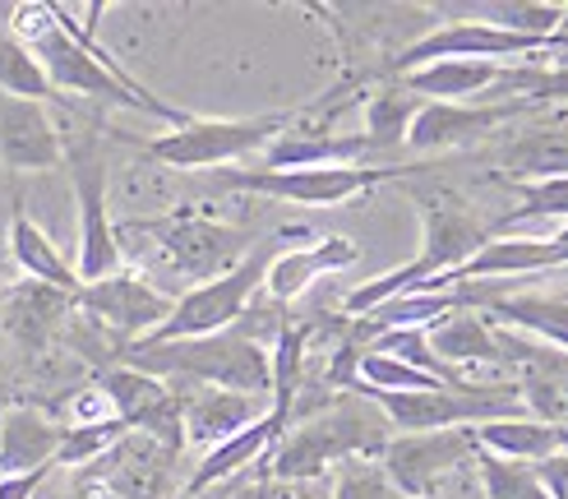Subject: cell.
I'll return each instance as SVG.
<instances>
[{
  "label": "cell",
  "mask_w": 568,
  "mask_h": 499,
  "mask_svg": "<svg viewBox=\"0 0 568 499\" xmlns=\"http://www.w3.org/2000/svg\"><path fill=\"white\" fill-rule=\"evenodd\" d=\"M425 338H430V352L448 375H458L463 366H504L499 328L486 315H463L458 310V315L439 319L435 328H425Z\"/></svg>",
  "instance_id": "cell-23"
},
{
  "label": "cell",
  "mask_w": 568,
  "mask_h": 499,
  "mask_svg": "<svg viewBox=\"0 0 568 499\" xmlns=\"http://www.w3.org/2000/svg\"><path fill=\"white\" fill-rule=\"evenodd\" d=\"M55 444H61V421L47 407H0V477L55 467Z\"/></svg>",
  "instance_id": "cell-19"
},
{
  "label": "cell",
  "mask_w": 568,
  "mask_h": 499,
  "mask_svg": "<svg viewBox=\"0 0 568 499\" xmlns=\"http://www.w3.org/2000/svg\"><path fill=\"white\" fill-rule=\"evenodd\" d=\"M236 481H241V477H236ZM236 481H226V486H213V490H204V495H190V499H232Z\"/></svg>",
  "instance_id": "cell-34"
},
{
  "label": "cell",
  "mask_w": 568,
  "mask_h": 499,
  "mask_svg": "<svg viewBox=\"0 0 568 499\" xmlns=\"http://www.w3.org/2000/svg\"><path fill=\"white\" fill-rule=\"evenodd\" d=\"M416 213H420V249L416 259L397 264L379 277H365L361 287H352L343 296V319H365L375 315L379 305L407 296V292H425L444 283L448 273H458L480 245L490 241V222H480V213L453 190H416Z\"/></svg>",
  "instance_id": "cell-2"
},
{
  "label": "cell",
  "mask_w": 568,
  "mask_h": 499,
  "mask_svg": "<svg viewBox=\"0 0 568 499\" xmlns=\"http://www.w3.org/2000/svg\"><path fill=\"white\" fill-rule=\"evenodd\" d=\"M10 259L19 264L23 283H42L51 292H65V296H79V273H74V259L61 255L55 245L33 217L23 208V194L14 190L10 194Z\"/></svg>",
  "instance_id": "cell-20"
},
{
  "label": "cell",
  "mask_w": 568,
  "mask_h": 499,
  "mask_svg": "<svg viewBox=\"0 0 568 499\" xmlns=\"http://www.w3.org/2000/svg\"><path fill=\"white\" fill-rule=\"evenodd\" d=\"M518 208L504 213L499 222H490V236L518 227V222H541V217H555V222H568V176H546V181H518Z\"/></svg>",
  "instance_id": "cell-27"
},
{
  "label": "cell",
  "mask_w": 568,
  "mask_h": 499,
  "mask_svg": "<svg viewBox=\"0 0 568 499\" xmlns=\"http://www.w3.org/2000/svg\"><path fill=\"white\" fill-rule=\"evenodd\" d=\"M273 499H282V495H273Z\"/></svg>",
  "instance_id": "cell-36"
},
{
  "label": "cell",
  "mask_w": 568,
  "mask_h": 499,
  "mask_svg": "<svg viewBox=\"0 0 568 499\" xmlns=\"http://www.w3.org/2000/svg\"><path fill=\"white\" fill-rule=\"evenodd\" d=\"M6 19H10V6H0V28H6Z\"/></svg>",
  "instance_id": "cell-35"
},
{
  "label": "cell",
  "mask_w": 568,
  "mask_h": 499,
  "mask_svg": "<svg viewBox=\"0 0 568 499\" xmlns=\"http://www.w3.org/2000/svg\"><path fill=\"white\" fill-rule=\"evenodd\" d=\"M70 315H74V296L51 292L42 283H19L14 292L0 296V333H6L14 347L33 352V356L55 347V338L65 333Z\"/></svg>",
  "instance_id": "cell-17"
},
{
  "label": "cell",
  "mask_w": 568,
  "mask_h": 499,
  "mask_svg": "<svg viewBox=\"0 0 568 499\" xmlns=\"http://www.w3.org/2000/svg\"><path fill=\"white\" fill-rule=\"evenodd\" d=\"M333 499H403L379 458H347L333 467Z\"/></svg>",
  "instance_id": "cell-30"
},
{
  "label": "cell",
  "mask_w": 568,
  "mask_h": 499,
  "mask_svg": "<svg viewBox=\"0 0 568 499\" xmlns=\"http://www.w3.org/2000/svg\"><path fill=\"white\" fill-rule=\"evenodd\" d=\"M531 51H555L550 42H531V38H514V33H499L490 23H476V19H444L435 33L416 38L412 47H403L388 61V74L403 79L420 65H435V61H514V55H531Z\"/></svg>",
  "instance_id": "cell-12"
},
{
  "label": "cell",
  "mask_w": 568,
  "mask_h": 499,
  "mask_svg": "<svg viewBox=\"0 0 568 499\" xmlns=\"http://www.w3.org/2000/svg\"><path fill=\"white\" fill-rule=\"evenodd\" d=\"M181 398V430L185 444L199 449H213V444L241 435L245 426H254L260 416L273 407L268 398H250V394H226V388H194V384H172Z\"/></svg>",
  "instance_id": "cell-15"
},
{
  "label": "cell",
  "mask_w": 568,
  "mask_h": 499,
  "mask_svg": "<svg viewBox=\"0 0 568 499\" xmlns=\"http://www.w3.org/2000/svg\"><path fill=\"white\" fill-rule=\"evenodd\" d=\"M420 111V98L412 89H403V79H388L384 89H375L365 98V144L371 153H384V149H403L407 144V130Z\"/></svg>",
  "instance_id": "cell-24"
},
{
  "label": "cell",
  "mask_w": 568,
  "mask_h": 499,
  "mask_svg": "<svg viewBox=\"0 0 568 499\" xmlns=\"http://www.w3.org/2000/svg\"><path fill=\"white\" fill-rule=\"evenodd\" d=\"M388 439L393 430L384 416L361 394H347L282 430L264 467H268V481H315L324 471L343 467L347 458H379Z\"/></svg>",
  "instance_id": "cell-3"
},
{
  "label": "cell",
  "mask_w": 568,
  "mask_h": 499,
  "mask_svg": "<svg viewBox=\"0 0 568 499\" xmlns=\"http://www.w3.org/2000/svg\"><path fill=\"white\" fill-rule=\"evenodd\" d=\"M435 162H352V166H287V172H273V166H226L213 172V181L222 190L236 194H260V200H277V204H301V208H337L352 204L361 194H371L384 181H407V176H425Z\"/></svg>",
  "instance_id": "cell-6"
},
{
  "label": "cell",
  "mask_w": 568,
  "mask_h": 499,
  "mask_svg": "<svg viewBox=\"0 0 568 499\" xmlns=\"http://www.w3.org/2000/svg\"><path fill=\"white\" fill-rule=\"evenodd\" d=\"M476 477H480V490L486 499H550L541 477H536V467L527 462H504V458H490L476 449Z\"/></svg>",
  "instance_id": "cell-28"
},
{
  "label": "cell",
  "mask_w": 568,
  "mask_h": 499,
  "mask_svg": "<svg viewBox=\"0 0 568 499\" xmlns=\"http://www.w3.org/2000/svg\"><path fill=\"white\" fill-rule=\"evenodd\" d=\"M536 477H541V486H546L550 499H568V449L555 454V458H546L541 467H536Z\"/></svg>",
  "instance_id": "cell-31"
},
{
  "label": "cell",
  "mask_w": 568,
  "mask_h": 499,
  "mask_svg": "<svg viewBox=\"0 0 568 499\" xmlns=\"http://www.w3.org/2000/svg\"><path fill=\"white\" fill-rule=\"evenodd\" d=\"M65 157L61 125L42 102L0 93V166L6 172H51Z\"/></svg>",
  "instance_id": "cell-14"
},
{
  "label": "cell",
  "mask_w": 568,
  "mask_h": 499,
  "mask_svg": "<svg viewBox=\"0 0 568 499\" xmlns=\"http://www.w3.org/2000/svg\"><path fill=\"white\" fill-rule=\"evenodd\" d=\"M130 232H153L162 259L172 264L190 283H213V277L232 273L250 249L254 236L232 227V222H217L204 213H172V217H149V222H130Z\"/></svg>",
  "instance_id": "cell-9"
},
{
  "label": "cell",
  "mask_w": 568,
  "mask_h": 499,
  "mask_svg": "<svg viewBox=\"0 0 568 499\" xmlns=\"http://www.w3.org/2000/svg\"><path fill=\"white\" fill-rule=\"evenodd\" d=\"M250 477V471H245ZM236 481V490H232V499H273V486H268V477H260V481Z\"/></svg>",
  "instance_id": "cell-33"
},
{
  "label": "cell",
  "mask_w": 568,
  "mask_h": 499,
  "mask_svg": "<svg viewBox=\"0 0 568 499\" xmlns=\"http://www.w3.org/2000/svg\"><path fill=\"white\" fill-rule=\"evenodd\" d=\"M476 458L471 430H430V435H393L379 449V467L403 499H435L439 481Z\"/></svg>",
  "instance_id": "cell-11"
},
{
  "label": "cell",
  "mask_w": 568,
  "mask_h": 499,
  "mask_svg": "<svg viewBox=\"0 0 568 499\" xmlns=\"http://www.w3.org/2000/svg\"><path fill=\"white\" fill-rule=\"evenodd\" d=\"M10 33L38 55V65L47 70L55 93H74L102 106H125V111H144L166 125H185L190 111L172 106L166 98H158L153 89H144L139 79H121L98 61V33H89L79 19H70L65 6H47V0H28V6H10L6 19Z\"/></svg>",
  "instance_id": "cell-1"
},
{
  "label": "cell",
  "mask_w": 568,
  "mask_h": 499,
  "mask_svg": "<svg viewBox=\"0 0 568 499\" xmlns=\"http://www.w3.org/2000/svg\"><path fill=\"white\" fill-rule=\"evenodd\" d=\"M273 255H277L273 241H254V249L232 273H222L213 283H199L185 296H176L172 315H166L162 328L149 333L144 343H181V338H213V333H226L245 315V305L264 292V273H268Z\"/></svg>",
  "instance_id": "cell-8"
},
{
  "label": "cell",
  "mask_w": 568,
  "mask_h": 499,
  "mask_svg": "<svg viewBox=\"0 0 568 499\" xmlns=\"http://www.w3.org/2000/svg\"><path fill=\"white\" fill-rule=\"evenodd\" d=\"M121 366L149 375V379H162V384L226 388V394H250V398L273 403L268 352L236 338V333L181 338V343H130V347H121Z\"/></svg>",
  "instance_id": "cell-4"
},
{
  "label": "cell",
  "mask_w": 568,
  "mask_h": 499,
  "mask_svg": "<svg viewBox=\"0 0 568 499\" xmlns=\"http://www.w3.org/2000/svg\"><path fill=\"white\" fill-rule=\"evenodd\" d=\"M508 172L518 181H546V176H568V121H550L541 130H531L504 153Z\"/></svg>",
  "instance_id": "cell-25"
},
{
  "label": "cell",
  "mask_w": 568,
  "mask_h": 499,
  "mask_svg": "<svg viewBox=\"0 0 568 499\" xmlns=\"http://www.w3.org/2000/svg\"><path fill=\"white\" fill-rule=\"evenodd\" d=\"M523 111H531V102H523V98H508V102H420L416 121L407 130V149L416 157L467 149L476 139H486L495 125L518 121Z\"/></svg>",
  "instance_id": "cell-13"
},
{
  "label": "cell",
  "mask_w": 568,
  "mask_h": 499,
  "mask_svg": "<svg viewBox=\"0 0 568 499\" xmlns=\"http://www.w3.org/2000/svg\"><path fill=\"white\" fill-rule=\"evenodd\" d=\"M471 439H476V449L490 458L541 467L546 458L568 449V426H550V421H536V416L518 411V416H504V421L471 426Z\"/></svg>",
  "instance_id": "cell-21"
},
{
  "label": "cell",
  "mask_w": 568,
  "mask_h": 499,
  "mask_svg": "<svg viewBox=\"0 0 568 499\" xmlns=\"http://www.w3.org/2000/svg\"><path fill=\"white\" fill-rule=\"evenodd\" d=\"M287 426H292V416H287V411H277V407H268L260 421L245 426L241 435L213 444V449L194 462L190 481H185V499H190V495H204V490H213V486L236 481V477H245V471H254V467L268 458V449H273L277 435L287 430Z\"/></svg>",
  "instance_id": "cell-16"
},
{
  "label": "cell",
  "mask_w": 568,
  "mask_h": 499,
  "mask_svg": "<svg viewBox=\"0 0 568 499\" xmlns=\"http://www.w3.org/2000/svg\"><path fill=\"white\" fill-rule=\"evenodd\" d=\"M310 106L315 102L260 111V116H194L190 111L185 125L162 130L153 139H130V144L144 149L153 162L172 166V172H226V166H236L245 157H260Z\"/></svg>",
  "instance_id": "cell-5"
},
{
  "label": "cell",
  "mask_w": 568,
  "mask_h": 499,
  "mask_svg": "<svg viewBox=\"0 0 568 499\" xmlns=\"http://www.w3.org/2000/svg\"><path fill=\"white\" fill-rule=\"evenodd\" d=\"M125 421H102V426H65L61 421V444H55V467H89L106 458L125 439Z\"/></svg>",
  "instance_id": "cell-29"
},
{
  "label": "cell",
  "mask_w": 568,
  "mask_h": 499,
  "mask_svg": "<svg viewBox=\"0 0 568 499\" xmlns=\"http://www.w3.org/2000/svg\"><path fill=\"white\" fill-rule=\"evenodd\" d=\"M0 93L23 98V102H42V106L55 98L47 70L38 65V55L28 51V47L10 33V28H0Z\"/></svg>",
  "instance_id": "cell-26"
},
{
  "label": "cell",
  "mask_w": 568,
  "mask_h": 499,
  "mask_svg": "<svg viewBox=\"0 0 568 499\" xmlns=\"http://www.w3.org/2000/svg\"><path fill=\"white\" fill-rule=\"evenodd\" d=\"M65 176L74 190V208H79V255H74V273L79 283H98V277H111L116 268H125L121 255V236H116V222L106 213V190H111V166L102 153V139L98 130H74L65 134Z\"/></svg>",
  "instance_id": "cell-7"
},
{
  "label": "cell",
  "mask_w": 568,
  "mask_h": 499,
  "mask_svg": "<svg viewBox=\"0 0 568 499\" xmlns=\"http://www.w3.org/2000/svg\"><path fill=\"white\" fill-rule=\"evenodd\" d=\"M361 259V245L352 236H320L315 245H296V249H277L264 273V296L277 305L301 301L324 273L352 268Z\"/></svg>",
  "instance_id": "cell-18"
},
{
  "label": "cell",
  "mask_w": 568,
  "mask_h": 499,
  "mask_svg": "<svg viewBox=\"0 0 568 499\" xmlns=\"http://www.w3.org/2000/svg\"><path fill=\"white\" fill-rule=\"evenodd\" d=\"M51 477V467L42 471H23V477H0V499H33L42 490V481Z\"/></svg>",
  "instance_id": "cell-32"
},
{
  "label": "cell",
  "mask_w": 568,
  "mask_h": 499,
  "mask_svg": "<svg viewBox=\"0 0 568 499\" xmlns=\"http://www.w3.org/2000/svg\"><path fill=\"white\" fill-rule=\"evenodd\" d=\"M504 61H435L403 74V89H412L420 102H476L504 93Z\"/></svg>",
  "instance_id": "cell-22"
},
{
  "label": "cell",
  "mask_w": 568,
  "mask_h": 499,
  "mask_svg": "<svg viewBox=\"0 0 568 499\" xmlns=\"http://www.w3.org/2000/svg\"><path fill=\"white\" fill-rule=\"evenodd\" d=\"M74 310L89 315L98 328H106L121 347H130V343H144L149 333L162 328V319L172 315V296L158 292L144 273L116 268L111 277L83 283L74 296Z\"/></svg>",
  "instance_id": "cell-10"
}]
</instances>
